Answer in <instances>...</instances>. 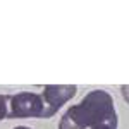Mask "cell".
Masks as SVG:
<instances>
[{
	"mask_svg": "<svg viewBox=\"0 0 129 129\" xmlns=\"http://www.w3.org/2000/svg\"><path fill=\"white\" fill-rule=\"evenodd\" d=\"M114 98L105 89L89 91L78 105H72L60 117L59 129H86L96 126L107 119L115 117Z\"/></svg>",
	"mask_w": 129,
	"mask_h": 129,
	"instance_id": "6da1fadb",
	"label": "cell"
},
{
	"mask_svg": "<svg viewBox=\"0 0 129 129\" xmlns=\"http://www.w3.org/2000/svg\"><path fill=\"white\" fill-rule=\"evenodd\" d=\"M9 96V110L7 119H26V117H41L45 114L43 96L31 91H21Z\"/></svg>",
	"mask_w": 129,
	"mask_h": 129,
	"instance_id": "7a4b0ae2",
	"label": "cell"
},
{
	"mask_svg": "<svg viewBox=\"0 0 129 129\" xmlns=\"http://www.w3.org/2000/svg\"><path fill=\"white\" fill-rule=\"evenodd\" d=\"M78 93V88L74 84H47L43 88V102H45V114L43 119L53 117L62 105H66L72 100Z\"/></svg>",
	"mask_w": 129,
	"mask_h": 129,
	"instance_id": "3957f363",
	"label": "cell"
},
{
	"mask_svg": "<svg viewBox=\"0 0 129 129\" xmlns=\"http://www.w3.org/2000/svg\"><path fill=\"white\" fill-rule=\"evenodd\" d=\"M91 129H117V115L112 117V119L103 120V122H100L96 126H93Z\"/></svg>",
	"mask_w": 129,
	"mask_h": 129,
	"instance_id": "277c9868",
	"label": "cell"
},
{
	"mask_svg": "<svg viewBox=\"0 0 129 129\" xmlns=\"http://www.w3.org/2000/svg\"><path fill=\"white\" fill-rule=\"evenodd\" d=\"M9 96L7 95H0V120L7 117V110H9Z\"/></svg>",
	"mask_w": 129,
	"mask_h": 129,
	"instance_id": "5b68a950",
	"label": "cell"
},
{
	"mask_svg": "<svg viewBox=\"0 0 129 129\" xmlns=\"http://www.w3.org/2000/svg\"><path fill=\"white\" fill-rule=\"evenodd\" d=\"M120 93H122L124 100L129 103V84H122V86H120Z\"/></svg>",
	"mask_w": 129,
	"mask_h": 129,
	"instance_id": "8992f818",
	"label": "cell"
},
{
	"mask_svg": "<svg viewBox=\"0 0 129 129\" xmlns=\"http://www.w3.org/2000/svg\"><path fill=\"white\" fill-rule=\"evenodd\" d=\"M14 129H31V127H28V126H17V127H14Z\"/></svg>",
	"mask_w": 129,
	"mask_h": 129,
	"instance_id": "52a82bcc",
	"label": "cell"
}]
</instances>
